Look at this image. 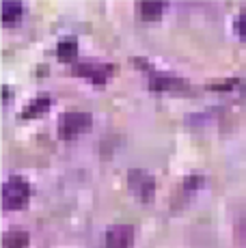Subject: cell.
Segmentation results:
<instances>
[{
	"instance_id": "cell-1",
	"label": "cell",
	"mask_w": 246,
	"mask_h": 248,
	"mask_svg": "<svg viewBox=\"0 0 246 248\" xmlns=\"http://www.w3.org/2000/svg\"><path fill=\"white\" fill-rule=\"evenodd\" d=\"M31 201V186L22 177H11L2 186V205L4 209H22Z\"/></svg>"
},
{
	"instance_id": "cell-2",
	"label": "cell",
	"mask_w": 246,
	"mask_h": 248,
	"mask_svg": "<svg viewBox=\"0 0 246 248\" xmlns=\"http://www.w3.org/2000/svg\"><path fill=\"white\" fill-rule=\"evenodd\" d=\"M91 125H93V117L89 112H80V110L65 112L59 119V136L63 140H72V138L89 132Z\"/></svg>"
},
{
	"instance_id": "cell-3",
	"label": "cell",
	"mask_w": 246,
	"mask_h": 248,
	"mask_svg": "<svg viewBox=\"0 0 246 248\" xmlns=\"http://www.w3.org/2000/svg\"><path fill=\"white\" fill-rule=\"evenodd\" d=\"M127 184H130L132 192L138 199H143V201H149L155 192V179L151 177L149 173H145V170L132 169L130 173H127Z\"/></svg>"
},
{
	"instance_id": "cell-4",
	"label": "cell",
	"mask_w": 246,
	"mask_h": 248,
	"mask_svg": "<svg viewBox=\"0 0 246 248\" xmlns=\"http://www.w3.org/2000/svg\"><path fill=\"white\" fill-rule=\"evenodd\" d=\"M134 246V227L132 225H115L106 231L104 248H132Z\"/></svg>"
},
{
	"instance_id": "cell-5",
	"label": "cell",
	"mask_w": 246,
	"mask_h": 248,
	"mask_svg": "<svg viewBox=\"0 0 246 248\" xmlns=\"http://www.w3.org/2000/svg\"><path fill=\"white\" fill-rule=\"evenodd\" d=\"M74 74L80 78H89L93 84H104L112 74V65H93V63H80L74 67Z\"/></svg>"
},
{
	"instance_id": "cell-6",
	"label": "cell",
	"mask_w": 246,
	"mask_h": 248,
	"mask_svg": "<svg viewBox=\"0 0 246 248\" xmlns=\"http://www.w3.org/2000/svg\"><path fill=\"white\" fill-rule=\"evenodd\" d=\"M28 246H31V235L24 229H11L2 237V248H28Z\"/></svg>"
},
{
	"instance_id": "cell-7",
	"label": "cell",
	"mask_w": 246,
	"mask_h": 248,
	"mask_svg": "<svg viewBox=\"0 0 246 248\" xmlns=\"http://www.w3.org/2000/svg\"><path fill=\"white\" fill-rule=\"evenodd\" d=\"M56 56H59L61 63L74 61L76 56H78V41H76V37H65V39H61L59 46H56Z\"/></svg>"
},
{
	"instance_id": "cell-8",
	"label": "cell",
	"mask_w": 246,
	"mask_h": 248,
	"mask_svg": "<svg viewBox=\"0 0 246 248\" xmlns=\"http://www.w3.org/2000/svg\"><path fill=\"white\" fill-rule=\"evenodd\" d=\"M50 104H52L50 97H37V99H32V102H28L26 106H24V110H22V119H37V117H41V114L48 112Z\"/></svg>"
},
{
	"instance_id": "cell-9",
	"label": "cell",
	"mask_w": 246,
	"mask_h": 248,
	"mask_svg": "<svg viewBox=\"0 0 246 248\" xmlns=\"http://www.w3.org/2000/svg\"><path fill=\"white\" fill-rule=\"evenodd\" d=\"M177 84H179V80H175L167 74H160V71H151L149 74V87L154 91H171Z\"/></svg>"
},
{
	"instance_id": "cell-10",
	"label": "cell",
	"mask_w": 246,
	"mask_h": 248,
	"mask_svg": "<svg viewBox=\"0 0 246 248\" xmlns=\"http://www.w3.org/2000/svg\"><path fill=\"white\" fill-rule=\"evenodd\" d=\"M22 17V4L20 2H2V22L4 26H15Z\"/></svg>"
},
{
	"instance_id": "cell-11",
	"label": "cell",
	"mask_w": 246,
	"mask_h": 248,
	"mask_svg": "<svg viewBox=\"0 0 246 248\" xmlns=\"http://www.w3.org/2000/svg\"><path fill=\"white\" fill-rule=\"evenodd\" d=\"M164 11V2H140L138 13L143 20H158Z\"/></svg>"
},
{
	"instance_id": "cell-12",
	"label": "cell",
	"mask_w": 246,
	"mask_h": 248,
	"mask_svg": "<svg viewBox=\"0 0 246 248\" xmlns=\"http://www.w3.org/2000/svg\"><path fill=\"white\" fill-rule=\"evenodd\" d=\"M235 31H238V35L242 37V39L246 41V9L242 13H240V17H238V24H235Z\"/></svg>"
}]
</instances>
